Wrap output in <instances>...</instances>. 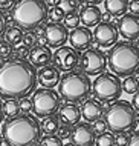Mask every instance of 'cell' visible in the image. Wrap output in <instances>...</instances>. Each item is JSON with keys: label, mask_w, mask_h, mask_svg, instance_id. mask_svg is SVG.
Instances as JSON below:
<instances>
[{"label": "cell", "mask_w": 139, "mask_h": 146, "mask_svg": "<svg viewBox=\"0 0 139 146\" xmlns=\"http://www.w3.org/2000/svg\"><path fill=\"white\" fill-rule=\"evenodd\" d=\"M84 3H89V5H98V3L104 2V0H83Z\"/></svg>", "instance_id": "44"}, {"label": "cell", "mask_w": 139, "mask_h": 146, "mask_svg": "<svg viewBox=\"0 0 139 146\" xmlns=\"http://www.w3.org/2000/svg\"><path fill=\"white\" fill-rule=\"evenodd\" d=\"M92 128H93V131L96 132V134L106 132V131H107L106 120H104V118H98V120H95V121H93V125H92Z\"/></svg>", "instance_id": "35"}, {"label": "cell", "mask_w": 139, "mask_h": 146, "mask_svg": "<svg viewBox=\"0 0 139 146\" xmlns=\"http://www.w3.org/2000/svg\"><path fill=\"white\" fill-rule=\"evenodd\" d=\"M12 54H14V45H11V43L6 42V40L0 42V58L8 60Z\"/></svg>", "instance_id": "29"}, {"label": "cell", "mask_w": 139, "mask_h": 146, "mask_svg": "<svg viewBox=\"0 0 139 146\" xmlns=\"http://www.w3.org/2000/svg\"><path fill=\"white\" fill-rule=\"evenodd\" d=\"M79 68L87 76H98L104 72L107 66V56L101 49L96 48H89L83 52L79 57Z\"/></svg>", "instance_id": "9"}, {"label": "cell", "mask_w": 139, "mask_h": 146, "mask_svg": "<svg viewBox=\"0 0 139 146\" xmlns=\"http://www.w3.org/2000/svg\"><path fill=\"white\" fill-rule=\"evenodd\" d=\"M138 46H139V38H138Z\"/></svg>", "instance_id": "49"}, {"label": "cell", "mask_w": 139, "mask_h": 146, "mask_svg": "<svg viewBox=\"0 0 139 146\" xmlns=\"http://www.w3.org/2000/svg\"><path fill=\"white\" fill-rule=\"evenodd\" d=\"M79 20L84 26H96L99 22L102 20V13L96 5H86L81 9L79 14Z\"/></svg>", "instance_id": "20"}, {"label": "cell", "mask_w": 139, "mask_h": 146, "mask_svg": "<svg viewBox=\"0 0 139 146\" xmlns=\"http://www.w3.org/2000/svg\"><path fill=\"white\" fill-rule=\"evenodd\" d=\"M127 146H139V129L134 131L132 135H130V141Z\"/></svg>", "instance_id": "38"}, {"label": "cell", "mask_w": 139, "mask_h": 146, "mask_svg": "<svg viewBox=\"0 0 139 146\" xmlns=\"http://www.w3.org/2000/svg\"><path fill=\"white\" fill-rule=\"evenodd\" d=\"M20 112V106L17 98H6V102L3 103V114L8 117H14L18 115Z\"/></svg>", "instance_id": "25"}, {"label": "cell", "mask_w": 139, "mask_h": 146, "mask_svg": "<svg viewBox=\"0 0 139 146\" xmlns=\"http://www.w3.org/2000/svg\"><path fill=\"white\" fill-rule=\"evenodd\" d=\"M95 146H116L115 145V134L110 131L98 134L95 139Z\"/></svg>", "instance_id": "26"}, {"label": "cell", "mask_w": 139, "mask_h": 146, "mask_svg": "<svg viewBox=\"0 0 139 146\" xmlns=\"http://www.w3.org/2000/svg\"><path fill=\"white\" fill-rule=\"evenodd\" d=\"M61 106V97L52 88H40L34 91L32 96V111L35 115L43 118L57 114Z\"/></svg>", "instance_id": "8"}, {"label": "cell", "mask_w": 139, "mask_h": 146, "mask_svg": "<svg viewBox=\"0 0 139 146\" xmlns=\"http://www.w3.org/2000/svg\"><path fill=\"white\" fill-rule=\"evenodd\" d=\"M3 38H5L6 42H9L11 45H18L23 38V29H20L18 26H11V28L5 29Z\"/></svg>", "instance_id": "23"}, {"label": "cell", "mask_w": 139, "mask_h": 146, "mask_svg": "<svg viewBox=\"0 0 139 146\" xmlns=\"http://www.w3.org/2000/svg\"><path fill=\"white\" fill-rule=\"evenodd\" d=\"M3 118H5V114H3V103L0 102V123L3 121Z\"/></svg>", "instance_id": "45"}, {"label": "cell", "mask_w": 139, "mask_h": 146, "mask_svg": "<svg viewBox=\"0 0 139 146\" xmlns=\"http://www.w3.org/2000/svg\"><path fill=\"white\" fill-rule=\"evenodd\" d=\"M107 66L118 77L134 76L139 71V46L133 42H116L107 56Z\"/></svg>", "instance_id": "3"}, {"label": "cell", "mask_w": 139, "mask_h": 146, "mask_svg": "<svg viewBox=\"0 0 139 146\" xmlns=\"http://www.w3.org/2000/svg\"><path fill=\"white\" fill-rule=\"evenodd\" d=\"M5 29H6V19H5V14L0 11V37L3 35Z\"/></svg>", "instance_id": "40"}, {"label": "cell", "mask_w": 139, "mask_h": 146, "mask_svg": "<svg viewBox=\"0 0 139 146\" xmlns=\"http://www.w3.org/2000/svg\"><path fill=\"white\" fill-rule=\"evenodd\" d=\"M139 91V78L134 76H129L122 82V92H127L130 96H133L134 92Z\"/></svg>", "instance_id": "24"}, {"label": "cell", "mask_w": 139, "mask_h": 146, "mask_svg": "<svg viewBox=\"0 0 139 146\" xmlns=\"http://www.w3.org/2000/svg\"><path fill=\"white\" fill-rule=\"evenodd\" d=\"M132 105H133V108H134V109H136V111L139 112V91H138V92H134V94H133Z\"/></svg>", "instance_id": "42"}, {"label": "cell", "mask_w": 139, "mask_h": 146, "mask_svg": "<svg viewBox=\"0 0 139 146\" xmlns=\"http://www.w3.org/2000/svg\"><path fill=\"white\" fill-rule=\"evenodd\" d=\"M79 14L73 13V14H67L64 17V26L67 29H73L77 28V26H79Z\"/></svg>", "instance_id": "30"}, {"label": "cell", "mask_w": 139, "mask_h": 146, "mask_svg": "<svg viewBox=\"0 0 139 146\" xmlns=\"http://www.w3.org/2000/svg\"><path fill=\"white\" fill-rule=\"evenodd\" d=\"M22 43L26 46V48H32V46L37 45V35L35 33H28V34H23V38H22Z\"/></svg>", "instance_id": "32"}, {"label": "cell", "mask_w": 139, "mask_h": 146, "mask_svg": "<svg viewBox=\"0 0 139 146\" xmlns=\"http://www.w3.org/2000/svg\"><path fill=\"white\" fill-rule=\"evenodd\" d=\"M28 51H29V48H26V46L20 42L17 48H14V54H15V57H17V58H25L28 54H29Z\"/></svg>", "instance_id": "37"}, {"label": "cell", "mask_w": 139, "mask_h": 146, "mask_svg": "<svg viewBox=\"0 0 139 146\" xmlns=\"http://www.w3.org/2000/svg\"><path fill=\"white\" fill-rule=\"evenodd\" d=\"M63 146H75L73 143H67V145H63Z\"/></svg>", "instance_id": "48"}, {"label": "cell", "mask_w": 139, "mask_h": 146, "mask_svg": "<svg viewBox=\"0 0 139 146\" xmlns=\"http://www.w3.org/2000/svg\"><path fill=\"white\" fill-rule=\"evenodd\" d=\"M15 0H0V9H9L11 6H14Z\"/></svg>", "instance_id": "41"}, {"label": "cell", "mask_w": 139, "mask_h": 146, "mask_svg": "<svg viewBox=\"0 0 139 146\" xmlns=\"http://www.w3.org/2000/svg\"><path fill=\"white\" fill-rule=\"evenodd\" d=\"M106 112L104 105L99 100H93V98H87L83 102V108H81V117L84 118L87 123H93L98 118H102Z\"/></svg>", "instance_id": "16"}, {"label": "cell", "mask_w": 139, "mask_h": 146, "mask_svg": "<svg viewBox=\"0 0 139 146\" xmlns=\"http://www.w3.org/2000/svg\"><path fill=\"white\" fill-rule=\"evenodd\" d=\"M60 78H61V74L54 65L41 66L40 71H37V82L43 88H55V86H58Z\"/></svg>", "instance_id": "17"}, {"label": "cell", "mask_w": 139, "mask_h": 146, "mask_svg": "<svg viewBox=\"0 0 139 146\" xmlns=\"http://www.w3.org/2000/svg\"><path fill=\"white\" fill-rule=\"evenodd\" d=\"M60 125H61L60 117L55 115V114H52V115L43 117L41 123H40V129H41L45 134H57Z\"/></svg>", "instance_id": "22"}, {"label": "cell", "mask_w": 139, "mask_h": 146, "mask_svg": "<svg viewBox=\"0 0 139 146\" xmlns=\"http://www.w3.org/2000/svg\"><path fill=\"white\" fill-rule=\"evenodd\" d=\"M58 117L60 121L63 125H69V126H75L77 123L81 121V109L77 103H69L60 106L58 109Z\"/></svg>", "instance_id": "19"}, {"label": "cell", "mask_w": 139, "mask_h": 146, "mask_svg": "<svg viewBox=\"0 0 139 146\" xmlns=\"http://www.w3.org/2000/svg\"><path fill=\"white\" fill-rule=\"evenodd\" d=\"M38 146H63V140L57 134H46V137L38 140Z\"/></svg>", "instance_id": "28"}, {"label": "cell", "mask_w": 139, "mask_h": 146, "mask_svg": "<svg viewBox=\"0 0 139 146\" xmlns=\"http://www.w3.org/2000/svg\"><path fill=\"white\" fill-rule=\"evenodd\" d=\"M136 125H139V112H136Z\"/></svg>", "instance_id": "46"}, {"label": "cell", "mask_w": 139, "mask_h": 146, "mask_svg": "<svg viewBox=\"0 0 139 146\" xmlns=\"http://www.w3.org/2000/svg\"><path fill=\"white\" fill-rule=\"evenodd\" d=\"M70 139L75 146H93L96 132L93 131L92 125H89L87 121H79L75 126H72Z\"/></svg>", "instance_id": "13"}, {"label": "cell", "mask_w": 139, "mask_h": 146, "mask_svg": "<svg viewBox=\"0 0 139 146\" xmlns=\"http://www.w3.org/2000/svg\"><path fill=\"white\" fill-rule=\"evenodd\" d=\"M129 9L132 14H138L139 15V0H132L129 3Z\"/></svg>", "instance_id": "39"}, {"label": "cell", "mask_w": 139, "mask_h": 146, "mask_svg": "<svg viewBox=\"0 0 139 146\" xmlns=\"http://www.w3.org/2000/svg\"><path fill=\"white\" fill-rule=\"evenodd\" d=\"M130 141V135L127 132H119L118 137H115V145L116 146H127Z\"/></svg>", "instance_id": "36"}, {"label": "cell", "mask_w": 139, "mask_h": 146, "mask_svg": "<svg viewBox=\"0 0 139 146\" xmlns=\"http://www.w3.org/2000/svg\"><path fill=\"white\" fill-rule=\"evenodd\" d=\"M18 106H20V112L29 114L31 111H32V100H29L28 97H23V98H20Z\"/></svg>", "instance_id": "33"}, {"label": "cell", "mask_w": 139, "mask_h": 146, "mask_svg": "<svg viewBox=\"0 0 139 146\" xmlns=\"http://www.w3.org/2000/svg\"><path fill=\"white\" fill-rule=\"evenodd\" d=\"M58 2H60V0H45V3L47 6H57Z\"/></svg>", "instance_id": "43"}, {"label": "cell", "mask_w": 139, "mask_h": 146, "mask_svg": "<svg viewBox=\"0 0 139 146\" xmlns=\"http://www.w3.org/2000/svg\"><path fill=\"white\" fill-rule=\"evenodd\" d=\"M69 43L73 49L77 51H86L92 46L93 43V33L87 26H77L70 31L69 34Z\"/></svg>", "instance_id": "15"}, {"label": "cell", "mask_w": 139, "mask_h": 146, "mask_svg": "<svg viewBox=\"0 0 139 146\" xmlns=\"http://www.w3.org/2000/svg\"><path fill=\"white\" fill-rule=\"evenodd\" d=\"M107 129L113 134L130 132L136 129V109L130 102L115 100L104 112Z\"/></svg>", "instance_id": "6"}, {"label": "cell", "mask_w": 139, "mask_h": 146, "mask_svg": "<svg viewBox=\"0 0 139 146\" xmlns=\"http://www.w3.org/2000/svg\"><path fill=\"white\" fill-rule=\"evenodd\" d=\"M92 91V82L87 74L79 71H67L61 76L58 83V94L69 103H81L89 98Z\"/></svg>", "instance_id": "5"}, {"label": "cell", "mask_w": 139, "mask_h": 146, "mask_svg": "<svg viewBox=\"0 0 139 146\" xmlns=\"http://www.w3.org/2000/svg\"><path fill=\"white\" fill-rule=\"evenodd\" d=\"M37 69L25 58H8L0 65V97H28L37 89Z\"/></svg>", "instance_id": "1"}, {"label": "cell", "mask_w": 139, "mask_h": 146, "mask_svg": "<svg viewBox=\"0 0 139 146\" xmlns=\"http://www.w3.org/2000/svg\"><path fill=\"white\" fill-rule=\"evenodd\" d=\"M92 91L99 102H115L122 96V82L113 72H101L93 80Z\"/></svg>", "instance_id": "7"}, {"label": "cell", "mask_w": 139, "mask_h": 146, "mask_svg": "<svg viewBox=\"0 0 139 146\" xmlns=\"http://www.w3.org/2000/svg\"><path fill=\"white\" fill-rule=\"evenodd\" d=\"M58 6L61 8V11L67 15V14L77 13L78 8H79V2H78V0H60Z\"/></svg>", "instance_id": "27"}, {"label": "cell", "mask_w": 139, "mask_h": 146, "mask_svg": "<svg viewBox=\"0 0 139 146\" xmlns=\"http://www.w3.org/2000/svg\"><path fill=\"white\" fill-rule=\"evenodd\" d=\"M49 14V6L45 0H17L12 6V22L25 31H34L45 25Z\"/></svg>", "instance_id": "4"}, {"label": "cell", "mask_w": 139, "mask_h": 146, "mask_svg": "<svg viewBox=\"0 0 139 146\" xmlns=\"http://www.w3.org/2000/svg\"><path fill=\"white\" fill-rule=\"evenodd\" d=\"M70 134H72V126H69V125H60V128H58V131H57V135L60 137L61 140H66V139H69L70 137Z\"/></svg>", "instance_id": "34"}, {"label": "cell", "mask_w": 139, "mask_h": 146, "mask_svg": "<svg viewBox=\"0 0 139 146\" xmlns=\"http://www.w3.org/2000/svg\"><path fill=\"white\" fill-rule=\"evenodd\" d=\"M29 62L32 63L35 68H41V66L50 65L52 62V51L47 45H35L31 48L29 54Z\"/></svg>", "instance_id": "18"}, {"label": "cell", "mask_w": 139, "mask_h": 146, "mask_svg": "<svg viewBox=\"0 0 139 146\" xmlns=\"http://www.w3.org/2000/svg\"><path fill=\"white\" fill-rule=\"evenodd\" d=\"M66 17V14L61 11V8L58 5L57 6H52V9L49 11V14H47V19H50V22H63Z\"/></svg>", "instance_id": "31"}, {"label": "cell", "mask_w": 139, "mask_h": 146, "mask_svg": "<svg viewBox=\"0 0 139 146\" xmlns=\"http://www.w3.org/2000/svg\"><path fill=\"white\" fill-rule=\"evenodd\" d=\"M2 143H3V137H2V134H0V146H2Z\"/></svg>", "instance_id": "47"}, {"label": "cell", "mask_w": 139, "mask_h": 146, "mask_svg": "<svg viewBox=\"0 0 139 146\" xmlns=\"http://www.w3.org/2000/svg\"><path fill=\"white\" fill-rule=\"evenodd\" d=\"M138 72H139V71H138ZM138 78H139V76H138Z\"/></svg>", "instance_id": "50"}, {"label": "cell", "mask_w": 139, "mask_h": 146, "mask_svg": "<svg viewBox=\"0 0 139 146\" xmlns=\"http://www.w3.org/2000/svg\"><path fill=\"white\" fill-rule=\"evenodd\" d=\"M129 0H104L106 13L110 17H122L129 11Z\"/></svg>", "instance_id": "21"}, {"label": "cell", "mask_w": 139, "mask_h": 146, "mask_svg": "<svg viewBox=\"0 0 139 146\" xmlns=\"http://www.w3.org/2000/svg\"><path fill=\"white\" fill-rule=\"evenodd\" d=\"M2 123V137L8 146H34L41 137L37 117L31 114L8 117Z\"/></svg>", "instance_id": "2"}, {"label": "cell", "mask_w": 139, "mask_h": 146, "mask_svg": "<svg viewBox=\"0 0 139 146\" xmlns=\"http://www.w3.org/2000/svg\"><path fill=\"white\" fill-rule=\"evenodd\" d=\"M45 38L49 48H60L69 38V29L61 22H50L45 26Z\"/></svg>", "instance_id": "12"}, {"label": "cell", "mask_w": 139, "mask_h": 146, "mask_svg": "<svg viewBox=\"0 0 139 146\" xmlns=\"http://www.w3.org/2000/svg\"><path fill=\"white\" fill-rule=\"evenodd\" d=\"M119 35L129 42L138 40L139 38V15L138 14H124L118 22Z\"/></svg>", "instance_id": "14"}, {"label": "cell", "mask_w": 139, "mask_h": 146, "mask_svg": "<svg viewBox=\"0 0 139 146\" xmlns=\"http://www.w3.org/2000/svg\"><path fill=\"white\" fill-rule=\"evenodd\" d=\"M52 62L58 71H63V72L73 71L79 65V54L72 46L63 45L60 48H57V51L52 54Z\"/></svg>", "instance_id": "10"}, {"label": "cell", "mask_w": 139, "mask_h": 146, "mask_svg": "<svg viewBox=\"0 0 139 146\" xmlns=\"http://www.w3.org/2000/svg\"><path fill=\"white\" fill-rule=\"evenodd\" d=\"M118 37H119V31H118L116 23L104 20V22H99L95 26L93 42L99 48H112L118 42Z\"/></svg>", "instance_id": "11"}]
</instances>
